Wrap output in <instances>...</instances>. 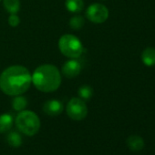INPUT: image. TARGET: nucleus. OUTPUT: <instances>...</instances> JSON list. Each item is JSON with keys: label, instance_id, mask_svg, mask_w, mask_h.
Wrapping results in <instances>:
<instances>
[{"label": "nucleus", "instance_id": "14", "mask_svg": "<svg viewBox=\"0 0 155 155\" xmlns=\"http://www.w3.org/2000/svg\"><path fill=\"white\" fill-rule=\"evenodd\" d=\"M28 106V101L23 96H15L12 101V107L16 111H22Z\"/></svg>", "mask_w": 155, "mask_h": 155}, {"label": "nucleus", "instance_id": "2", "mask_svg": "<svg viewBox=\"0 0 155 155\" xmlns=\"http://www.w3.org/2000/svg\"><path fill=\"white\" fill-rule=\"evenodd\" d=\"M32 77V83L42 92L56 91L61 84V74L58 68L51 64H43L38 67Z\"/></svg>", "mask_w": 155, "mask_h": 155}, {"label": "nucleus", "instance_id": "11", "mask_svg": "<svg viewBox=\"0 0 155 155\" xmlns=\"http://www.w3.org/2000/svg\"><path fill=\"white\" fill-rule=\"evenodd\" d=\"M65 7L71 13H80L84 8L83 0H66Z\"/></svg>", "mask_w": 155, "mask_h": 155}, {"label": "nucleus", "instance_id": "4", "mask_svg": "<svg viewBox=\"0 0 155 155\" xmlns=\"http://www.w3.org/2000/svg\"><path fill=\"white\" fill-rule=\"evenodd\" d=\"M60 52L68 58H78L83 53L82 42L72 34H65L58 40Z\"/></svg>", "mask_w": 155, "mask_h": 155}, {"label": "nucleus", "instance_id": "5", "mask_svg": "<svg viewBox=\"0 0 155 155\" xmlns=\"http://www.w3.org/2000/svg\"><path fill=\"white\" fill-rule=\"evenodd\" d=\"M66 111L71 120L80 121L87 117L88 107L81 98H72L67 104Z\"/></svg>", "mask_w": 155, "mask_h": 155}, {"label": "nucleus", "instance_id": "1", "mask_svg": "<svg viewBox=\"0 0 155 155\" xmlns=\"http://www.w3.org/2000/svg\"><path fill=\"white\" fill-rule=\"evenodd\" d=\"M32 83L29 70L21 65L7 68L0 75V90L8 96H18L25 93Z\"/></svg>", "mask_w": 155, "mask_h": 155}, {"label": "nucleus", "instance_id": "9", "mask_svg": "<svg viewBox=\"0 0 155 155\" xmlns=\"http://www.w3.org/2000/svg\"><path fill=\"white\" fill-rule=\"evenodd\" d=\"M127 145L132 151H139L143 149L144 140L138 135H131L127 139Z\"/></svg>", "mask_w": 155, "mask_h": 155}, {"label": "nucleus", "instance_id": "15", "mask_svg": "<svg viewBox=\"0 0 155 155\" xmlns=\"http://www.w3.org/2000/svg\"><path fill=\"white\" fill-rule=\"evenodd\" d=\"M78 95H79V97L83 101H89L91 99L93 95V89L89 85H83L79 88Z\"/></svg>", "mask_w": 155, "mask_h": 155}, {"label": "nucleus", "instance_id": "7", "mask_svg": "<svg viewBox=\"0 0 155 155\" xmlns=\"http://www.w3.org/2000/svg\"><path fill=\"white\" fill-rule=\"evenodd\" d=\"M81 70V66L80 62L76 60L75 58H71L68 61H66L61 68L62 74L68 78V79H73L80 74Z\"/></svg>", "mask_w": 155, "mask_h": 155}, {"label": "nucleus", "instance_id": "17", "mask_svg": "<svg viewBox=\"0 0 155 155\" xmlns=\"http://www.w3.org/2000/svg\"><path fill=\"white\" fill-rule=\"evenodd\" d=\"M85 24V19L81 16H74L69 19V27L71 29L79 30Z\"/></svg>", "mask_w": 155, "mask_h": 155}, {"label": "nucleus", "instance_id": "16", "mask_svg": "<svg viewBox=\"0 0 155 155\" xmlns=\"http://www.w3.org/2000/svg\"><path fill=\"white\" fill-rule=\"evenodd\" d=\"M7 140L10 146L15 147V148H18V147L21 146V144H22V138H21L20 134H18L16 131L10 132L7 137Z\"/></svg>", "mask_w": 155, "mask_h": 155}, {"label": "nucleus", "instance_id": "6", "mask_svg": "<svg viewBox=\"0 0 155 155\" xmlns=\"http://www.w3.org/2000/svg\"><path fill=\"white\" fill-rule=\"evenodd\" d=\"M86 17L94 24H101L104 23L109 18V9L103 4L95 3L87 8Z\"/></svg>", "mask_w": 155, "mask_h": 155}, {"label": "nucleus", "instance_id": "8", "mask_svg": "<svg viewBox=\"0 0 155 155\" xmlns=\"http://www.w3.org/2000/svg\"><path fill=\"white\" fill-rule=\"evenodd\" d=\"M43 111L48 116H58L63 111V104L58 100L47 101L43 105Z\"/></svg>", "mask_w": 155, "mask_h": 155}, {"label": "nucleus", "instance_id": "18", "mask_svg": "<svg viewBox=\"0 0 155 155\" xmlns=\"http://www.w3.org/2000/svg\"><path fill=\"white\" fill-rule=\"evenodd\" d=\"M19 23H20V18H18V16L17 14H10L8 18V24L11 27L16 28L19 25Z\"/></svg>", "mask_w": 155, "mask_h": 155}, {"label": "nucleus", "instance_id": "3", "mask_svg": "<svg viewBox=\"0 0 155 155\" xmlns=\"http://www.w3.org/2000/svg\"><path fill=\"white\" fill-rule=\"evenodd\" d=\"M16 126L23 134L34 136L40 129V120L35 112L24 110L16 117Z\"/></svg>", "mask_w": 155, "mask_h": 155}, {"label": "nucleus", "instance_id": "13", "mask_svg": "<svg viewBox=\"0 0 155 155\" xmlns=\"http://www.w3.org/2000/svg\"><path fill=\"white\" fill-rule=\"evenodd\" d=\"M5 9L10 14H17L20 8L19 0H3Z\"/></svg>", "mask_w": 155, "mask_h": 155}, {"label": "nucleus", "instance_id": "19", "mask_svg": "<svg viewBox=\"0 0 155 155\" xmlns=\"http://www.w3.org/2000/svg\"><path fill=\"white\" fill-rule=\"evenodd\" d=\"M0 1H1V0H0Z\"/></svg>", "mask_w": 155, "mask_h": 155}, {"label": "nucleus", "instance_id": "10", "mask_svg": "<svg viewBox=\"0 0 155 155\" xmlns=\"http://www.w3.org/2000/svg\"><path fill=\"white\" fill-rule=\"evenodd\" d=\"M141 60L147 67L155 66V48H147L141 53Z\"/></svg>", "mask_w": 155, "mask_h": 155}, {"label": "nucleus", "instance_id": "12", "mask_svg": "<svg viewBox=\"0 0 155 155\" xmlns=\"http://www.w3.org/2000/svg\"><path fill=\"white\" fill-rule=\"evenodd\" d=\"M13 125V117L10 114L4 113L0 115V133L8 132Z\"/></svg>", "mask_w": 155, "mask_h": 155}]
</instances>
